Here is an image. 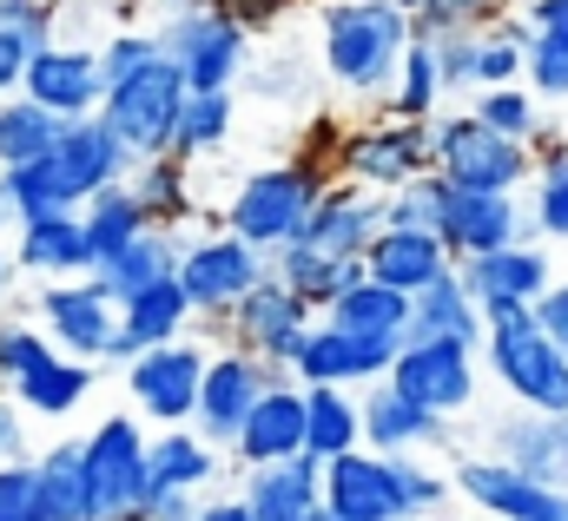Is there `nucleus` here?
<instances>
[{"instance_id": "nucleus-1", "label": "nucleus", "mask_w": 568, "mask_h": 521, "mask_svg": "<svg viewBox=\"0 0 568 521\" xmlns=\"http://www.w3.org/2000/svg\"><path fill=\"white\" fill-rule=\"evenodd\" d=\"M317 40H324V73L344 93L377 100V93H390L397 60L417 40V27H410V13L397 0H324Z\"/></svg>"}, {"instance_id": "nucleus-2", "label": "nucleus", "mask_w": 568, "mask_h": 521, "mask_svg": "<svg viewBox=\"0 0 568 521\" xmlns=\"http://www.w3.org/2000/svg\"><path fill=\"white\" fill-rule=\"evenodd\" d=\"M165 20L152 27V40H159V53L179 67V80H185V93H232L239 80H245V67H252V33L232 20V13H219L212 0H185V7H159Z\"/></svg>"}, {"instance_id": "nucleus-3", "label": "nucleus", "mask_w": 568, "mask_h": 521, "mask_svg": "<svg viewBox=\"0 0 568 521\" xmlns=\"http://www.w3.org/2000/svg\"><path fill=\"white\" fill-rule=\"evenodd\" d=\"M483 364L503 390L516 396L523 409H549L568 416V350L529 317V310H503L483 324Z\"/></svg>"}, {"instance_id": "nucleus-4", "label": "nucleus", "mask_w": 568, "mask_h": 521, "mask_svg": "<svg viewBox=\"0 0 568 521\" xmlns=\"http://www.w3.org/2000/svg\"><path fill=\"white\" fill-rule=\"evenodd\" d=\"M317 192H324V165H317V159L258 165V172L232 192V205H225V232L272 258L278 245H291V238L304 232V218H311Z\"/></svg>"}, {"instance_id": "nucleus-5", "label": "nucleus", "mask_w": 568, "mask_h": 521, "mask_svg": "<svg viewBox=\"0 0 568 521\" xmlns=\"http://www.w3.org/2000/svg\"><path fill=\"white\" fill-rule=\"evenodd\" d=\"M424 126H429V172L449 178V185H463V192H516V185L536 178L529 145L489 132L469 106L463 113H436Z\"/></svg>"}, {"instance_id": "nucleus-6", "label": "nucleus", "mask_w": 568, "mask_h": 521, "mask_svg": "<svg viewBox=\"0 0 568 521\" xmlns=\"http://www.w3.org/2000/svg\"><path fill=\"white\" fill-rule=\"evenodd\" d=\"M179 100H185V80H179V67L159 53V60H145L140 73L113 80V86L100 93V106H93V113H100V126L126 145V159L140 165V159H152V152H172Z\"/></svg>"}, {"instance_id": "nucleus-7", "label": "nucleus", "mask_w": 568, "mask_h": 521, "mask_svg": "<svg viewBox=\"0 0 568 521\" xmlns=\"http://www.w3.org/2000/svg\"><path fill=\"white\" fill-rule=\"evenodd\" d=\"M390 390H404L417 409L429 416H463L476 402V344H456V337H404L390 370H384Z\"/></svg>"}, {"instance_id": "nucleus-8", "label": "nucleus", "mask_w": 568, "mask_h": 521, "mask_svg": "<svg viewBox=\"0 0 568 521\" xmlns=\"http://www.w3.org/2000/svg\"><path fill=\"white\" fill-rule=\"evenodd\" d=\"M429 232L443 238L449 258H476V252L529 238V218L516 212V192H463L429 172Z\"/></svg>"}, {"instance_id": "nucleus-9", "label": "nucleus", "mask_w": 568, "mask_h": 521, "mask_svg": "<svg viewBox=\"0 0 568 521\" xmlns=\"http://www.w3.org/2000/svg\"><path fill=\"white\" fill-rule=\"evenodd\" d=\"M337 178L344 185H364V192H397L404 178L429 172V126L424 120H371V126L344 132L337 152H331Z\"/></svg>"}, {"instance_id": "nucleus-10", "label": "nucleus", "mask_w": 568, "mask_h": 521, "mask_svg": "<svg viewBox=\"0 0 568 521\" xmlns=\"http://www.w3.org/2000/svg\"><path fill=\"white\" fill-rule=\"evenodd\" d=\"M80 469H87V489H93V515L100 521H140V509H145V429L133 416H106L80 442Z\"/></svg>"}, {"instance_id": "nucleus-11", "label": "nucleus", "mask_w": 568, "mask_h": 521, "mask_svg": "<svg viewBox=\"0 0 568 521\" xmlns=\"http://www.w3.org/2000/svg\"><path fill=\"white\" fill-rule=\"evenodd\" d=\"M272 264L265 252H252L245 238H232V232H205V238H185L179 245V264H172V277H179V290L192 297V310L199 317H225L258 277H265Z\"/></svg>"}, {"instance_id": "nucleus-12", "label": "nucleus", "mask_w": 568, "mask_h": 521, "mask_svg": "<svg viewBox=\"0 0 568 521\" xmlns=\"http://www.w3.org/2000/svg\"><path fill=\"white\" fill-rule=\"evenodd\" d=\"M225 330L239 337V350H252L258 364H272V370H291V357H297V344H304V330H311V304L304 297H291L278 277L265 270L232 310H225Z\"/></svg>"}, {"instance_id": "nucleus-13", "label": "nucleus", "mask_w": 568, "mask_h": 521, "mask_svg": "<svg viewBox=\"0 0 568 521\" xmlns=\"http://www.w3.org/2000/svg\"><path fill=\"white\" fill-rule=\"evenodd\" d=\"M463 290L476 297L483 324L503 317V310H529L542 290H549V252L536 238H516V245H496V252H476V258H456Z\"/></svg>"}, {"instance_id": "nucleus-14", "label": "nucleus", "mask_w": 568, "mask_h": 521, "mask_svg": "<svg viewBox=\"0 0 568 521\" xmlns=\"http://www.w3.org/2000/svg\"><path fill=\"white\" fill-rule=\"evenodd\" d=\"M20 93H27L40 113H53V120H80V113H93L100 93H106L100 53L53 33L47 47H33V60H27V73H20Z\"/></svg>"}, {"instance_id": "nucleus-15", "label": "nucleus", "mask_w": 568, "mask_h": 521, "mask_svg": "<svg viewBox=\"0 0 568 521\" xmlns=\"http://www.w3.org/2000/svg\"><path fill=\"white\" fill-rule=\"evenodd\" d=\"M40 324H47V344L80 357V364H100L106 357V337L120 324V304L93 284V277H53L40 284Z\"/></svg>"}, {"instance_id": "nucleus-16", "label": "nucleus", "mask_w": 568, "mask_h": 521, "mask_svg": "<svg viewBox=\"0 0 568 521\" xmlns=\"http://www.w3.org/2000/svg\"><path fill=\"white\" fill-rule=\"evenodd\" d=\"M199 370H205V350L192 337H172V344H152L126 364V396L140 402V416L179 429L192 422V402H199Z\"/></svg>"}, {"instance_id": "nucleus-17", "label": "nucleus", "mask_w": 568, "mask_h": 521, "mask_svg": "<svg viewBox=\"0 0 568 521\" xmlns=\"http://www.w3.org/2000/svg\"><path fill=\"white\" fill-rule=\"evenodd\" d=\"M449 489H463L489 521H568V489H542V482L503 469L496 456H463Z\"/></svg>"}, {"instance_id": "nucleus-18", "label": "nucleus", "mask_w": 568, "mask_h": 521, "mask_svg": "<svg viewBox=\"0 0 568 521\" xmlns=\"http://www.w3.org/2000/svg\"><path fill=\"white\" fill-rule=\"evenodd\" d=\"M272 377H284V370L258 364L252 350L205 357V370H199V402H192L199 436H205V442H232V436H239V422H245V409L265 396V384H272Z\"/></svg>"}, {"instance_id": "nucleus-19", "label": "nucleus", "mask_w": 568, "mask_h": 521, "mask_svg": "<svg viewBox=\"0 0 568 521\" xmlns=\"http://www.w3.org/2000/svg\"><path fill=\"white\" fill-rule=\"evenodd\" d=\"M397 357V344L384 337H357L337 324H311L297 357H291V384H337V390H364L371 377H384Z\"/></svg>"}, {"instance_id": "nucleus-20", "label": "nucleus", "mask_w": 568, "mask_h": 521, "mask_svg": "<svg viewBox=\"0 0 568 521\" xmlns=\"http://www.w3.org/2000/svg\"><path fill=\"white\" fill-rule=\"evenodd\" d=\"M47 165H53V178H60V192H67V205H87L100 185H113V178H126L133 172V159H126V145L113 139V132L100 126V113H80V120H60V139H53V152H47Z\"/></svg>"}, {"instance_id": "nucleus-21", "label": "nucleus", "mask_w": 568, "mask_h": 521, "mask_svg": "<svg viewBox=\"0 0 568 521\" xmlns=\"http://www.w3.org/2000/svg\"><path fill=\"white\" fill-rule=\"evenodd\" d=\"M489 456L542 489H568V416L549 409H523V416H503L489 422Z\"/></svg>"}, {"instance_id": "nucleus-22", "label": "nucleus", "mask_w": 568, "mask_h": 521, "mask_svg": "<svg viewBox=\"0 0 568 521\" xmlns=\"http://www.w3.org/2000/svg\"><path fill=\"white\" fill-rule=\"evenodd\" d=\"M377 225H384V198L377 192H364V185H324L317 205H311V218H304V232H297V245L351 264V258H364V245L377 238Z\"/></svg>"}, {"instance_id": "nucleus-23", "label": "nucleus", "mask_w": 568, "mask_h": 521, "mask_svg": "<svg viewBox=\"0 0 568 521\" xmlns=\"http://www.w3.org/2000/svg\"><path fill=\"white\" fill-rule=\"evenodd\" d=\"M199 310H192V297L179 290V277H159V284H145L133 297H120V324H113V337H106V357L100 364H133L140 350L152 344H172V337H185V324H192Z\"/></svg>"}, {"instance_id": "nucleus-24", "label": "nucleus", "mask_w": 568, "mask_h": 521, "mask_svg": "<svg viewBox=\"0 0 568 521\" xmlns=\"http://www.w3.org/2000/svg\"><path fill=\"white\" fill-rule=\"evenodd\" d=\"M225 449H239V462H252V469L297 456L304 449V384H291V370L272 377L265 396L245 409V422H239V436Z\"/></svg>"}, {"instance_id": "nucleus-25", "label": "nucleus", "mask_w": 568, "mask_h": 521, "mask_svg": "<svg viewBox=\"0 0 568 521\" xmlns=\"http://www.w3.org/2000/svg\"><path fill=\"white\" fill-rule=\"evenodd\" d=\"M317 509L337 521H397L390 509V476L377 449H344L317 469Z\"/></svg>"}, {"instance_id": "nucleus-26", "label": "nucleus", "mask_w": 568, "mask_h": 521, "mask_svg": "<svg viewBox=\"0 0 568 521\" xmlns=\"http://www.w3.org/2000/svg\"><path fill=\"white\" fill-rule=\"evenodd\" d=\"M449 429H443V416H429L417 409L404 390H390L384 377H371L364 396H357V442L364 449H377V456H410V449H424V442H443Z\"/></svg>"}, {"instance_id": "nucleus-27", "label": "nucleus", "mask_w": 568, "mask_h": 521, "mask_svg": "<svg viewBox=\"0 0 568 521\" xmlns=\"http://www.w3.org/2000/svg\"><path fill=\"white\" fill-rule=\"evenodd\" d=\"M523 20V80L536 100H568V0H516Z\"/></svg>"}, {"instance_id": "nucleus-28", "label": "nucleus", "mask_w": 568, "mask_h": 521, "mask_svg": "<svg viewBox=\"0 0 568 521\" xmlns=\"http://www.w3.org/2000/svg\"><path fill=\"white\" fill-rule=\"evenodd\" d=\"M449 264L456 258L443 252V238H436V232H417V225H377V238L364 245V270H371L377 284L404 290V297H417L429 277H443Z\"/></svg>"}, {"instance_id": "nucleus-29", "label": "nucleus", "mask_w": 568, "mask_h": 521, "mask_svg": "<svg viewBox=\"0 0 568 521\" xmlns=\"http://www.w3.org/2000/svg\"><path fill=\"white\" fill-rule=\"evenodd\" d=\"M317 456H284V462H265V469H252L245 476V515L252 521H311L317 515Z\"/></svg>"}, {"instance_id": "nucleus-30", "label": "nucleus", "mask_w": 568, "mask_h": 521, "mask_svg": "<svg viewBox=\"0 0 568 521\" xmlns=\"http://www.w3.org/2000/svg\"><path fill=\"white\" fill-rule=\"evenodd\" d=\"M13 264L27 277H87L93 270V252H87V225L80 212H53V218H27L13 232Z\"/></svg>"}, {"instance_id": "nucleus-31", "label": "nucleus", "mask_w": 568, "mask_h": 521, "mask_svg": "<svg viewBox=\"0 0 568 521\" xmlns=\"http://www.w3.org/2000/svg\"><path fill=\"white\" fill-rule=\"evenodd\" d=\"M324 324L357 330V337L404 344V337H410V297H404V290H390V284H377V277L364 270V277H351V284L324 304Z\"/></svg>"}, {"instance_id": "nucleus-32", "label": "nucleus", "mask_w": 568, "mask_h": 521, "mask_svg": "<svg viewBox=\"0 0 568 521\" xmlns=\"http://www.w3.org/2000/svg\"><path fill=\"white\" fill-rule=\"evenodd\" d=\"M212 469H219V456L199 429L179 422V429L145 436V496H192L212 482Z\"/></svg>"}, {"instance_id": "nucleus-33", "label": "nucleus", "mask_w": 568, "mask_h": 521, "mask_svg": "<svg viewBox=\"0 0 568 521\" xmlns=\"http://www.w3.org/2000/svg\"><path fill=\"white\" fill-rule=\"evenodd\" d=\"M93 364H80V357H67V350H47L33 370H20L13 384H0V390L13 396L27 416H73L87 396H93Z\"/></svg>"}, {"instance_id": "nucleus-34", "label": "nucleus", "mask_w": 568, "mask_h": 521, "mask_svg": "<svg viewBox=\"0 0 568 521\" xmlns=\"http://www.w3.org/2000/svg\"><path fill=\"white\" fill-rule=\"evenodd\" d=\"M67 20V0H0V100L20 93L33 47H47Z\"/></svg>"}, {"instance_id": "nucleus-35", "label": "nucleus", "mask_w": 568, "mask_h": 521, "mask_svg": "<svg viewBox=\"0 0 568 521\" xmlns=\"http://www.w3.org/2000/svg\"><path fill=\"white\" fill-rule=\"evenodd\" d=\"M172 264H179V232H159V225H145L140 238H126L113 258H100L87 277L120 304V297H133L145 284H159V277H172Z\"/></svg>"}, {"instance_id": "nucleus-36", "label": "nucleus", "mask_w": 568, "mask_h": 521, "mask_svg": "<svg viewBox=\"0 0 568 521\" xmlns=\"http://www.w3.org/2000/svg\"><path fill=\"white\" fill-rule=\"evenodd\" d=\"M410 337H456V344H483V310L463 290L456 264L443 277H429L424 290L410 297Z\"/></svg>"}, {"instance_id": "nucleus-37", "label": "nucleus", "mask_w": 568, "mask_h": 521, "mask_svg": "<svg viewBox=\"0 0 568 521\" xmlns=\"http://www.w3.org/2000/svg\"><path fill=\"white\" fill-rule=\"evenodd\" d=\"M126 192L140 198L145 225L179 232V225H185V212H192V165H185L179 152H152V159H140V165H133Z\"/></svg>"}, {"instance_id": "nucleus-38", "label": "nucleus", "mask_w": 568, "mask_h": 521, "mask_svg": "<svg viewBox=\"0 0 568 521\" xmlns=\"http://www.w3.org/2000/svg\"><path fill=\"white\" fill-rule=\"evenodd\" d=\"M265 264H272V277H278L284 290H291V297H304L311 310H324V304L351 284V277H364V258L337 264V258H324V252H311V245H297V238H291V245H278Z\"/></svg>"}, {"instance_id": "nucleus-39", "label": "nucleus", "mask_w": 568, "mask_h": 521, "mask_svg": "<svg viewBox=\"0 0 568 521\" xmlns=\"http://www.w3.org/2000/svg\"><path fill=\"white\" fill-rule=\"evenodd\" d=\"M33 476H40V509H47V521H100L93 515L87 469H80V442H47L33 456Z\"/></svg>"}, {"instance_id": "nucleus-40", "label": "nucleus", "mask_w": 568, "mask_h": 521, "mask_svg": "<svg viewBox=\"0 0 568 521\" xmlns=\"http://www.w3.org/2000/svg\"><path fill=\"white\" fill-rule=\"evenodd\" d=\"M344 449H364L357 442V396L337 384H304V456L331 462Z\"/></svg>"}, {"instance_id": "nucleus-41", "label": "nucleus", "mask_w": 568, "mask_h": 521, "mask_svg": "<svg viewBox=\"0 0 568 521\" xmlns=\"http://www.w3.org/2000/svg\"><path fill=\"white\" fill-rule=\"evenodd\" d=\"M80 225H87V252L100 264V258H113L126 238H140L145 212H140V198L126 192V178H113V185H100V192L80 205Z\"/></svg>"}, {"instance_id": "nucleus-42", "label": "nucleus", "mask_w": 568, "mask_h": 521, "mask_svg": "<svg viewBox=\"0 0 568 521\" xmlns=\"http://www.w3.org/2000/svg\"><path fill=\"white\" fill-rule=\"evenodd\" d=\"M232 93H185L179 100V120H172V152L179 159H199V152H219L232 139Z\"/></svg>"}, {"instance_id": "nucleus-43", "label": "nucleus", "mask_w": 568, "mask_h": 521, "mask_svg": "<svg viewBox=\"0 0 568 521\" xmlns=\"http://www.w3.org/2000/svg\"><path fill=\"white\" fill-rule=\"evenodd\" d=\"M53 139H60V120L40 113L27 93L0 100V165H33V159L53 152Z\"/></svg>"}, {"instance_id": "nucleus-44", "label": "nucleus", "mask_w": 568, "mask_h": 521, "mask_svg": "<svg viewBox=\"0 0 568 521\" xmlns=\"http://www.w3.org/2000/svg\"><path fill=\"white\" fill-rule=\"evenodd\" d=\"M436 113H443V80H436L429 40H410L390 80V120H436Z\"/></svg>"}, {"instance_id": "nucleus-45", "label": "nucleus", "mask_w": 568, "mask_h": 521, "mask_svg": "<svg viewBox=\"0 0 568 521\" xmlns=\"http://www.w3.org/2000/svg\"><path fill=\"white\" fill-rule=\"evenodd\" d=\"M523 40H529V33H523L516 13H496L489 27H476V67H469L476 86H516V80H523ZM476 86H469V93H476Z\"/></svg>"}, {"instance_id": "nucleus-46", "label": "nucleus", "mask_w": 568, "mask_h": 521, "mask_svg": "<svg viewBox=\"0 0 568 521\" xmlns=\"http://www.w3.org/2000/svg\"><path fill=\"white\" fill-rule=\"evenodd\" d=\"M469 113L483 120L489 132H503V139H523V145H536L542 139V113H536V93L516 80V86H476V100H469Z\"/></svg>"}, {"instance_id": "nucleus-47", "label": "nucleus", "mask_w": 568, "mask_h": 521, "mask_svg": "<svg viewBox=\"0 0 568 521\" xmlns=\"http://www.w3.org/2000/svg\"><path fill=\"white\" fill-rule=\"evenodd\" d=\"M0 192L13 198L20 225H27V218H53V212H80V205H67V192H60V178H53L47 159H33V165H0Z\"/></svg>"}, {"instance_id": "nucleus-48", "label": "nucleus", "mask_w": 568, "mask_h": 521, "mask_svg": "<svg viewBox=\"0 0 568 521\" xmlns=\"http://www.w3.org/2000/svg\"><path fill=\"white\" fill-rule=\"evenodd\" d=\"M384 476H390V509H397V521H424L449 502V482L417 469L410 456H384Z\"/></svg>"}, {"instance_id": "nucleus-49", "label": "nucleus", "mask_w": 568, "mask_h": 521, "mask_svg": "<svg viewBox=\"0 0 568 521\" xmlns=\"http://www.w3.org/2000/svg\"><path fill=\"white\" fill-rule=\"evenodd\" d=\"M529 232L568 245V152H549V159L536 165V212H529Z\"/></svg>"}, {"instance_id": "nucleus-50", "label": "nucleus", "mask_w": 568, "mask_h": 521, "mask_svg": "<svg viewBox=\"0 0 568 521\" xmlns=\"http://www.w3.org/2000/svg\"><path fill=\"white\" fill-rule=\"evenodd\" d=\"M516 0H417L410 7V27L417 33H469V27H489L496 13H509Z\"/></svg>"}, {"instance_id": "nucleus-51", "label": "nucleus", "mask_w": 568, "mask_h": 521, "mask_svg": "<svg viewBox=\"0 0 568 521\" xmlns=\"http://www.w3.org/2000/svg\"><path fill=\"white\" fill-rule=\"evenodd\" d=\"M93 53H100V80L113 86V80L140 73L145 60H159V40H152V27H120V33H106V47H93Z\"/></svg>"}, {"instance_id": "nucleus-52", "label": "nucleus", "mask_w": 568, "mask_h": 521, "mask_svg": "<svg viewBox=\"0 0 568 521\" xmlns=\"http://www.w3.org/2000/svg\"><path fill=\"white\" fill-rule=\"evenodd\" d=\"M0 521H47L33 462H0Z\"/></svg>"}, {"instance_id": "nucleus-53", "label": "nucleus", "mask_w": 568, "mask_h": 521, "mask_svg": "<svg viewBox=\"0 0 568 521\" xmlns=\"http://www.w3.org/2000/svg\"><path fill=\"white\" fill-rule=\"evenodd\" d=\"M529 317H536V324H542V330H549V337H556V344L568 350V277H562V284L549 277V290L529 304Z\"/></svg>"}, {"instance_id": "nucleus-54", "label": "nucleus", "mask_w": 568, "mask_h": 521, "mask_svg": "<svg viewBox=\"0 0 568 521\" xmlns=\"http://www.w3.org/2000/svg\"><path fill=\"white\" fill-rule=\"evenodd\" d=\"M0 462H27V409L0 390Z\"/></svg>"}, {"instance_id": "nucleus-55", "label": "nucleus", "mask_w": 568, "mask_h": 521, "mask_svg": "<svg viewBox=\"0 0 568 521\" xmlns=\"http://www.w3.org/2000/svg\"><path fill=\"white\" fill-rule=\"evenodd\" d=\"M212 7H219V13H232V20L252 33V27H272V20H284L297 0H212Z\"/></svg>"}, {"instance_id": "nucleus-56", "label": "nucleus", "mask_w": 568, "mask_h": 521, "mask_svg": "<svg viewBox=\"0 0 568 521\" xmlns=\"http://www.w3.org/2000/svg\"><path fill=\"white\" fill-rule=\"evenodd\" d=\"M192 521H252V515H245V502H239V496H225V502H205V509H192Z\"/></svg>"}, {"instance_id": "nucleus-57", "label": "nucleus", "mask_w": 568, "mask_h": 521, "mask_svg": "<svg viewBox=\"0 0 568 521\" xmlns=\"http://www.w3.org/2000/svg\"><path fill=\"white\" fill-rule=\"evenodd\" d=\"M0 232H20V212H13V198L0 192Z\"/></svg>"}, {"instance_id": "nucleus-58", "label": "nucleus", "mask_w": 568, "mask_h": 521, "mask_svg": "<svg viewBox=\"0 0 568 521\" xmlns=\"http://www.w3.org/2000/svg\"><path fill=\"white\" fill-rule=\"evenodd\" d=\"M0 290H7V258H0Z\"/></svg>"}, {"instance_id": "nucleus-59", "label": "nucleus", "mask_w": 568, "mask_h": 521, "mask_svg": "<svg viewBox=\"0 0 568 521\" xmlns=\"http://www.w3.org/2000/svg\"><path fill=\"white\" fill-rule=\"evenodd\" d=\"M311 521H337V515H324V509H317V515H311Z\"/></svg>"}]
</instances>
